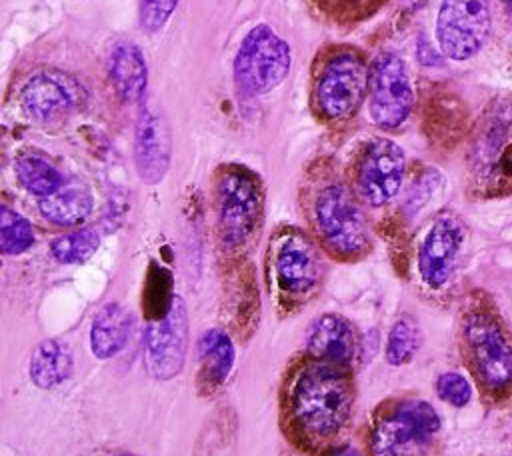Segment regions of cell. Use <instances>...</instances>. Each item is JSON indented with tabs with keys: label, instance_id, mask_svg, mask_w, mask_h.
<instances>
[{
	"label": "cell",
	"instance_id": "cell-10",
	"mask_svg": "<svg viewBox=\"0 0 512 456\" xmlns=\"http://www.w3.org/2000/svg\"><path fill=\"white\" fill-rule=\"evenodd\" d=\"M490 26L488 0H442L434 28L438 48L450 60H468L484 46Z\"/></svg>",
	"mask_w": 512,
	"mask_h": 456
},
{
	"label": "cell",
	"instance_id": "cell-26",
	"mask_svg": "<svg viewBox=\"0 0 512 456\" xmlns=\"http://www.w3.org/2000/svg\"><path fill=\"white\" fill-rule=\"evenodd\" d=\"M34 244L32 224L16 210L0 208V250L6 256H18Z\"/></svg>",
	"mask_w": 512,
	"mask_h": 456
},
{
	"label": "cell",
	"instance_id": "cell-20",
	"mask_svg": "<svg viewBox=\"0 0 512 456\" xmlns=\"http://www.w3.org/2000/svg\"><path fill=\"white\" fill-rule=\"evenodd\" d=\"M92 194L78 184H64L50 196L38 200L40 214L58 226H76L92 212Z\"/></svg>",
	"mask_w": 512,
	"mask_h": 456
},
{
	"label": "cell",
	"instance_id": "cell-8",
	"mask_svg": "<svg viewBox=\"0 0 512 456\" xmlns=\"http://www.w3.org/2000/svg\"><path fill=\"white\" fill-rule=\"evenodd\" d=\"M370 86V68L356 50L334 52L316 78L314 102L324 120L342 122L362 106Z\"/></svg>",
	"mask_w": 512,
	"mask_h": 456
},
{
	"label": "cell",
	"instance_id": "cell-14",
	"mask_svg": "<svg viewBox=\"0 0 512 456\" xmlns=\"http://www.w3.org/2000/svg\"><path fill=\"white\" fill-rule=\"evenodd\" d=\"M464 238V224L452 212L438 214L428 226L418 248V274L430 290H440L452 280Z\"/></svg>",
	"mask_w": 512,
	"mask_h": 456
},
{
	"label": "cell",
	"instance_id": "cell-1",
	"mask_svg": "<svg viewBox=\"0 0 512 456\" xmlns=\"http://www.w3.org/2000/svg\"><path fill=\"white\" fill-rule=\"evenodd\" d=\"M354 388L342 366L312 362L290 388V412L300 434L310 442H328L348 422Z\"/></svg>",
	"mask_w": 512,
	"mask_h": 456
},
{
	"label": "cell",
	"instance_id": "cell-29",
	"mask_svg": "<svg viewBox=\"0 0 512 456\" xmlns=\"http://www.w3.org/2000/svg\"><path fill=\"white\" fill-rule=\"evenodd\" d=\"M178 0H140L138 20L146 32H160L172 18Z\"/></svg>",
	"mask_w": 512,
	"mask_h": 456
},
{
	"label": "cell",
	"instance_id": "cell-28",
	"mask_svg": "<svg viewBox=\"0 0 512 456\" xmlns=\"http://www.w3.org/2000/svg\"><path fill=\"white\" fill-rule=\"evenodd\" d=\"M316 8L338 22H356L372 16L386 0H312Z\"/></svg>",
	"mask_w": 512,
	"mask_h": 456
},
{
	"label": "cell",
	"instance_id": "cell-17",
	"mask_svg": "<svg viewBox=\"0 0 512 456\" xmlns=\"http://www.w3.org/2000/svg\"><path fill=\"white\" fill-rule=\"evenodd\" d=\"M20 104L30 120L48 124L74 108L76 92L62 76L36 74L24 84L20 92Z\"/></svg>",
	"mask_w": 512,
	"mask_h": 456
},
{
	"label": "cell",
	"instance_id": "cell-22",
	"mask_svg": "<svg viewBox=\"0 0 512 456\" xmlns=\"http://www.w3.org/2000/svg\"><path fill=\"white\" fill-rule=\"evenodd\" d=\"M74 370L70 348L60 340H44L30 360V378L40 388H54L68 380Z\"/></svg>",
	"mask_w": 512,
	"mask_h": 456
},
{
	"label": "cell",
	"instance_id": "cell-18",
	"mask_svg": "<svg viewBox=\"0 0 512 456\" xmlns=\"http://www.w3.org/2000/svg\"><path fill=\"white\" fill-rule=\"evenodd\" d=\"M108 76L116 94L132 104L142 100L148 84V66L138 44L116 40L108 50Z\"/></svg>",
	"mask_w": 512,
	"mask_h": 456
},
{
	"label": "cell",
	"instance_id": "cell-11",
	"mask_svg": "<svg viewBox=\"0 0 512 456\" xmlns=\"http://www.w3.org/2000/svg\"><path fill=\"white\" fill-rule=\"evenodd\" d=\"M406 172L404 150L390 138L366 142L356 164V192L368 206L388 204L402 186Z\"/></svg>",
	"mask_w": 512,
	"mask_h": 456
},
{
	"label": "cell",
	"instance_id": "cell-24",
	"mask_svg": "<svg viewBox=\"0 0 512 456\" xmlns=\"http://www.w3.org/2000/svg\"><path fill=\"white\" fill-rule=\"evenodd\" d=\"M98 246V232L94 228H80L54 238L50 244V252L54 260H58L60 264H82L88 258H92Z\"/></svg>",
	"mask_w": 512,
	"mask_h": 456
},
{
	"label": "cell",
	"instance_id": "cell-6",
	"mask_svg": "<svg viewBox=\"0 0 512 456\" xmlns=\"http://www.w3.org/2000/svg\"><path fill=\"white\" fill-rule=\"evenodd\" d=\"M440 424L428 402L402 400L376 420L370 436L372 456H430Z\"/></svg>",
	"mask_w": 512,
	"mask_h": 456
},
{
	"label": "cell",
	"instance_id": "cell-13",
	"mask_svg": "<svg viewBox=\"0 0 512 456\" xmlns=\"http://www.w3.org/2000/svg\"><path fill=\"white\" fill-rule=\"evenodd\" d=\"M188 352V312L180 296L174 298L170 310L150 320L144 330V362L146 370L158 380H170L180 374Z\"/></svg>",
	"mask_w": 512,
	"mask_h": 456
},
{
	"label": "cell",
	"instance_id": "cell-15",
	"mask_svg": "<svg viewBox=\"0 0 512 456\" xmlns=\"http://www.w3.org/2000/svg\"><path fill=\"white\" fill-rule=\"evenodd\" d=\"M172 138L162 114L154 108H144L134 132V162L138 176L146 184H158L170 166Z\"/></svg>",
	"mask_w": 512,
	"mask_h": 456
},
{
	"label": "cell",
	"instance_id": "cell-16",
	"mask_svg": "<svg viewBox=\"0 0 512 456\" xmlns=\"http://www.w3.org/2000/svg\"><path fill=\"white\" fill-rule=\"evenodd\" d=\"M306 350L318 362L346 368L358 354V334L344 316L328 312L308 326Z\"/></svg>",
	"mask_w": 512,
	"mask_h": 456
},
{
	"label": "cell",
	"instance_id": "cell-33",
	"mask_svg": "<svg viewBox=\"0 0 512 456\" xmlns=\"http://www.w3.org/2000/svg\"><path fill=\"white\" fill-rule=\"evenodd\" d=\"M110 456H136V454H130V452H116V454H110Z\"/></svg>",
	"mask_w": 512,
	"mask_h": 456
},
{
	"label": "cell",
	"instance_id": "cell-19",
	"mask_svg": "<svg viewBox=\"0 0 512 456\" xmlns=\"http://www.w3.org/2000/svg\"><path fill=\"white\" fill-rule=\"evenodd\" d=\"M134 318L132 314L118 302L104 304L90 326V348L96 358H112L116 356L128 342L132 332Z\"/></svg>",
	"mask_w": 512,
	"mask_h": 456
},
{
	"label": "cell",
	"instance_id": "cell-4",
	"mask_svg": "<svg viewBox=\"0 0 512 456\" xmlns=\"http://www.w3.org/2000/svg\"><path fill=\"white\" fill-rule=\"evenodd\" d=\"M312 216L318 236L334 254L356 258L370 248V226L348 186L330 182L320 188Z\"/></svg>",
	"mask_w": 512,
	"mask_h": 456
},
{
	"label": "cell",
	"instance_id": "cell-21",
	"mask_svg": "<svg viewBox=\"0 0 512 456\" xmlns=\"http://www.w3.org/2000/svg\"><path fill=\"white\" fill-rule=\"evenodd\" d=\"M200 378L206 386L214 388L224 384L234 366V344L230 336L220 328L206 330L198 340Z\"/></svg>",
	"mask_w": 512,
	"mask_h": 456
},
{
	"label": "cell",
	"instance_id": "cell-12",
	"mask_svg": "<svg viewBox=\"0 0 512 456\" xmlns=\"http://www.w3.org/2000/svg\"><path fill=\"white\" fill-rule=\"evenodd\" d=\"M272 270L276 286L286 298H306L318 288L324 266L316 244L306 234L286 230L274 244Z\"/></svg>",
	"mask_w": 512,
	"mask_h": 456
},
{
	"label": "cell",
	"instance_id": "cell-30",
	"mask_svg": "<svg viewBox=\"0 0 512 456\" xmlns=\"http://www.w3.org/2000/svg\"><path fill=\"white\" fill-rule=\"evenodd\" d=\"M436 392H438V396L444 402H448V404H452L456 408L466 406L470 402V398H472L470 382L462 374H458V372H444V374H440L438 380H436Z\"/></svg>",
	"mask_w": 512,
	"mask_h": 456
},
{
	"label": "cell",
	"instance_id": "cell-32",
	"mask_svg": "<svg viewBox=\"0 0 512 456\" xmlns=\"http://www.w3.org/2000/svg\"><path fill=\"white\" fill-rule=\"evenodd\" d=\"M502 4H504V8L508 10V14L512 16V0H502Z\"/></svg>",
	"mask_w": 512,
	"mask_h": 456
},
{
	"label": "cell",
	"instance_id": "cell-9",
	"mask_svg": "<svg viewBox=\"0 0 512 456\" xmlns=\"http://www.w3.org/2000/svg\"><path fill=\"white\" fill-rule=\"evenodd\" d=\"M368 108L376 126L400 128L414 108V86L406 62L394 52H382L370 66Z\"/></svg>",
	"mask_w": 512,
	"mask_h": 456
},
{
	"label": "cell",
	"instance_id": "cell-5",
	"mask_svg": "<svg viewBox=\"0 0 512 456\" xmlns=\"http://www.w3.org/2000/svg\"><path fill=\"white\" fill-rule=\"evenodd\" d=\"M218 236L228 250L244 246L254 234L262 214L258 178L244 166H226L214 188Z\"/></svg>",
	"mask_w": 512,
	"mask_h": 456
},
{
	"label": "cell",
	"instance_id": "cell-23",
	"mask_svg": "<svg viewBox=\"0 0 512 456\" xmlns=\"http://www.w3.org/2000/svg\"><path fill=\"white\" fill-rule=\"evenodd\" d=\"M14 168L20 184L34 196L44 198L64 186V176L60 174V170L38 154H32V152L20 154L16 158Z\"/></svg>",
	"mask_w": 512,
	"mask_h": 456
},
{
	"label": "cell",
	"instance_id": "cell-7",
	"mask_svg": "<svg viewBox=\"0 0 512 456\" xmlns=\"http://www.w3.org/2000/svg\"><path fill=\"white\" fill-rule=\"evenodd\" d=\"M290 66L292 50L288 42L268 24H256L238 46L234 78L244 92L260 96L278 88L286 80Z\"/></svg>",
	"mask_w": 512,
	"mask_h": 456
},
{
	"label": "cell",
	"instance_id": "cell-3",
	"mask_svg": "<svg viewBox=\"0 0 512 456\" xmlns=\"http://www.w3.org/2000/svg\"><path fill=\"white\" fill-rule=\"evenodd\" d=\"M470 366L484 392L502 398L512 392V340L488 308H472L462 322Z\"/></svg>",
	"mask_w": 512,
	"mask_h": 456
},
{
	"label": "cell",
	"instance_id": "cell-2",
	"mask_svg": "<svg viewBox=\"0 0 512 456\" xmlns=\"http://www.w3.org/2000/svg\"><path fill=\"white\" fill-rule=\"evenodd\" d=\"M466 166L474 194L494 198L512 192V96L494 98L478 116Z\"/></svg>",
	"mask_w": 512,
	"mask_h": 456
},
{
	"label": "cell",
	"instance_id": "cell-27",
	"mask_svg": "<svg viewBox=\"0 0 512 456\" xmlns=\"http://www.w3.org/2000/svg\"><path fill=\"white\" fill-rule=\"evenodd\" d=\"M176 294H172V276L166 268L152 264L150 272H148V280H146V288H144V308L150 314V320L162 318L172 302H174Z\"/></svg>",
	"mask_w": 512,
	"mask_h": 456
},
{
	"label": "cell",
	"instance_id": "cell-31",
	"mask_svg": "<svg viewBox=\"0 0 512 456\" xmlns=\"http://www.w3.org/2000/svg\"><path fill=\"white\" fill-rule=\"evenodd\" d=\"M332 456H362V454L356 448H352V446H344V448L336 450Z\"/></svg>",
	"mask_w": 512,
	"mask_h": 456
},
{
	"label": "cell",
	"instance_id": "cell-25",
	"mask_svg": "<svg viewBox=\"0 0 512 456\" xmlns=\"http://www.w3.org/2000/svg\"><path fill=\"white\" fill-rule=\"evenodd\" d=\"M422 344V334L418 324L410 316L398 318L386 340V362L392 366L408 364Z\"/></svg>",
	"mask_w": 512,
	"mask_h": 456
}]
</instances>
